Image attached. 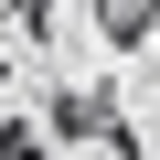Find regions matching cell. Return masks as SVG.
<instances>
[{
  "label": "cell",
  "mask_w": 160,
  "mask_h": 160,
  "mask_svg": "<svg viewBox=\"0 0 160 160\" xmlns=\"http://www.w3.org/2000/svg\"><path fill=\"white\" fill-rule=\"evenodd\" d=\"M43 128H53V149H64V139H118V149H128L118 86H53V96H43Z\"/></svg>",
  "instance_id": "obj_1"
},
{
  "label": "cell",
  "mask_w": 160,
  "mask_h": 160,
  "mask_svg": "<svg viewBox=\"0 0 160 160\" xmlns=\"http://www.w3.org/2000/svg\"><path fill=\"white\" fill-rule=\"evenodd\" d=\"M96 32H107L118 53H128V43H149V32H160V0H96Z\"/></svg>",
  "instance_id": "obj_2"
}]
</instances>
